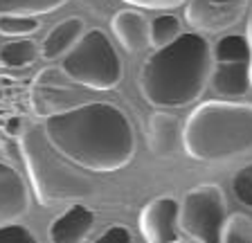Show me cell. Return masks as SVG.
I'll return each mask as SVG.
<instances>
[{
  "instance_id": "1",
  "label": "cell",
  "mask_w": 252,
  "mask_h": 243,
  "mask_svg": "<svg viewBox=\"0 0 252 243\" xmlns=\"http://www.w3.org/2000/svg\"><path fill=\"white\" fill-rule=\"evenodd\" d=\"M43 128L63 158L86 171H117L133 160L135 135L120 106L86 101L45 117Z\"/></svg>"
},
{
  "instance_id": "2",
  "label": "cell",
  "mask_w": 252,
  "mask_h": 243,
  "mask_svg": "<svg viewBox=\"0 0 252 243\" xmlns=\"http://www.w3.org/2000/svg\"><path fill=\"white\" fill-rule=\"evenodd\" d=\"M212 68L210 41L200 32H183L142 63L140 92L156 108H183L203 95Z\"/></svg>"
},
{
  "instance_id": "3",
  "label": "cell",
  "mask_w": 252,
  "mask_h": 243,
  "mask_svg": "<svg viewBox=\"0 0 252 243\" xmlns=\"http://www.w3.org/2000/svg\"><path fill=\"white\" fill-rule=\"evenodd\" d=\"M183 149L200 162L252 151V106L216 99L200 104L183 124Z\"/></svg>"
},
{
  "instance_id": "4",
  "label": "cell",
  "mask_w": 252,
  "mask_h": 243,
  "mask_svg": "<svg viewBox=\"0 0 252 243\" xmlns=\"http://www.w3.org/2000/svg\"><path fill=\"white\" fill-rule=\"evenodd\" d=\"M21 151L30 171L32 187L43 205L77 201L90 196L94 185L81 171H77L68 158H63L47 140L43 122L27 124L21 138Z\"/></svg>"
},
{
  "instance_id": "5",
  "label": "cell",
  "mask_w": 252,
  "mask_h": 243,
  "mask_svg": "<svg viewBox=\"0 0 252 243\" xmlns=\"http://www.w3.org/2000/svg\"><path fill=\"white\" fill-rule=\"evenodd\" d=\"M61 70L72 84L93 90H110L124 77L122 57L104 30H86L72 50L61 59Z\"/></svg>"
},
{
  "instance_id": "6",
  "label": "cell",
  "mask_w": 252,
  "mask_h": 243,
  "mask_svg": "<svg viewBox=\"0 0 252 243\" xmlns=\"http://www.w3.org/2000/svg\"><path fill=\"white\" fill-rule=\"evenodd\" d=\"M227 223V201L219 185L189 189L180 205V232L196 243H223Z\"/></svg>"
},
{
  "instance_id": "7",
  "label": "cell",
  "mask_w": 252,
  "mask_h": 243,
  "mask_svg": "<svg viewBox=\"0 0 252 243\" xmlns=\"http://www.w3.org/2000/svg\"><path fill=\"white\" fill-rule=\"evenodd\" d=\"M140 232L147 243L180 241V203L173 196H158L140 212Z\"/></svg>"
},
{
  "instance_id": "8",
  "label": "cell",
  "mask_w": 252,
  "mask_h": 243,
  "mask_svg": "<svg viewBox=\"0 0 252 243\" xmlns=\"http://www.w3.org/2000/svg\"><path fill=\"white\" fill-rule=\"evenodd\" d=\"M248 0H187V23L196 32H225L246 14Z\"/></svg>"
},
{
  "instance_id": "9",
  "label": "cell",
  "mask_w": 252,
  "mask_h": 243,
  "mask_svg": "<svg viewBox=\"0 0 252 243\" xmlns=\"http://www.w3.org/2000/svg\"><path fill=\"white\" fill-rule=\"evenodd\" d=\"M30 210V189L18 171L0 162V225L18 223Z\"/></svg>"
},
{
  "instance_id": "10",
  "label": "cell",
  "mask_w": 252,
  "mask_h": 243,
  "mask_svg": "<svg viewBox=\"0 0 252 243\" xmlns=\"http://www.w3.org/2000/svg\"><path fill=\"white\" fill-rule=\"evenodd\" d=\"M94 225V212L81 203H72L47 227L50 243H84Z\"/></svg>"
},
{
  "instance_id": "11",
  "label": "cell",
  "mask_w": 252,
  "mask_h": 243,
  "mask_svg": "<svg viewBox=\"0 0 252 243\" xmlns=\"http://www.w3.org/2000/svg\"><path fill=\"white\" fill-rule=\"evenodd\" d=\"M149 147L158 158L178 153L183 147V126L178 117L164 111L153 113L149 120Z\"/></svg>"
},
{
  "instance_id": "12",
  "label": "cell",
  "mask_w": 252,
  "mask_h": 243,
  "mask_svg": "<svg viewBox=\"0 0 252 243\" xmlns=\"http://www.w3.org/2000/svg\"><path fill=\"white\" fill-rule=\"evenodd\" d=\"M113 34L126 52H140L151 45L149 21L140 9H122L113 18Z\"/></svg>"
},
{
  "instance_id": "13",
  "label": "cell",
  "mask_w": 252,
  "mask_h": 243,
  "mask_svg": "<svg viewBox=\"0 0 252 243\" xmlns=\"http://www.w3.org/2000/svg\"><path fill=\"white\" fill-rule=\"evenodd\" d=\"M84 32H86V23H84V18H79V16L65 18V21L57 23V25L47 32V36L43 38L41 45H38V48H41V57L45 59V61L63 59L77 45V41L84 36Z\"/></svg>"
},
{
  "instance_id": "14",
  "label": "cell",
  "mask_w": 252,
  "mask_h": 243,
  "mask_svg": "<svg viewBox=\"0 0 252 243\" xmlns=\"http://www.w3.org/2000/svg\"><path fill=\"white\" fill-rule=\"evenodd\" d=\"M212 88L223 97H243L252 90V63H214Z\"/></svg>"
},
{
  "instance_id": "15",
  "label": "cell",
  "mask_w": 252,
  "mask_h": 243,
  "mask_svg": "<svg viewBox=\"0 0 252 243\" xmlns=\"http://www.w3.org/2000/svg\"><path fill=\"white\" fill-rule=\"evenodd\" d=\"M214 63H252V45L246 34H225L212 48Z\"/></svg>"
},
{
  "instance_id": "16",
  "label": "cell",
  "mask_w": 252,
  "mask_h": 243,
  "mask_svg": "<svg viewBox=\"0 0 252 243\" xmlns=\"http://www.w3.org/2000/svg\"><path fill=\"white\" fill-rule=\"evenodd\" d=\"M41 57V48L30 38H16L0 48V65L11 70L27 68Z\"/></svg>"
},
{
  "instance_id": "17",
  "label": "cell",
  "mask_w": 252,
  "mask_h": 243,
  "mask_svg": "<svg viewBox=\"0 0 252 243\" xmlns=\"http://www.w3.org/2000/svg\"><path fill=\"white\" fill-rule=\"evenodd\" d=\"M68 0H0V16H41L59 9Z\"/></svg>"
},
{
  "instance_id": "18",
  "label": "cell",
  "mask_w": 252,
  "mask_h": 243,
  "mask_svg": "<svg viewBox=\"0 0 252 243\" xmlns=\"http://www.w3.org/2000/svg\"><path fill=\"white\" fill-rule=\"evenodd\" d=\"M183 34L180 27V18H176L173 14H160L149 23V36H151V48H164L169 43H173L176 38Z\"/></svg>"
},
{
  "instance_id": "19",
  "label": "cell",
  "mask_w": 252,
  "mask_h": 243,
  "mask_svg": "<svg viewBox=\"0 0 252 243\" xmlns=\"http://www.w3.org/2000/svg\"><path fill=\"white\" fill-rule=\"evenodd\" d=\"M41 27V21L36 16H0V34L11 38H27Z\"/></svg>"
},
{
  "instance_id": "20",
  "label": "cell",
  "mask_w": 252,
  "mask_h": 243,
  "mask_svg": "<svg viewBox=\"0 0 252 243\" xmlns=\"http://www.w3.org/2000/svg\"><path fill=\"white\" fill-rule=\"evenodd\" d=\"M223 243H252V221L243 214L227 216L223 230Z\"/></svg>"
},
{
  "instance_id": "21",
  "label": "cell",
  "mask_w": 252,
  "mask_h": 243,
  "mask_svg": "<svg viewBox=\"0 0 252 243\" xmlns=\"http://www.w3.org/2000/svg\"><path fill=\"white\" fill-rule=\"evenodd\" d=\"M232 191L246 207H252V164L236 171L232 180Z\"/></svg>"
},
{
  "instance_id": "22",
  "label": "cell",
  "mask_w": 252,
  "mask_h": 243,
  "mask_svg": "<svg viewBox=\"0 0 252 243\" xmlns=\"http://www.w3.org/2000/svg\"><path fill=\"white\" fill-rule=\"evenodd\" d=\"M0 243H41L30 227L21 223H7L0 225Z\"/></svg>"
},
{
  "instance_id": "23",
  "label": "cell",
  "mask_w": 252,
  "mask_h": 243,
  "mask_svg": "<svg viewBox=\"0 0 252 243\" xmlns=\"http://www.w3.org/2000/svg\"><path fill=\"white\" fill-rule=\"evenodd\" d=\"M93 243H133V234H131V230H128L126 225L115 223V225L106 227L104 232L94 239Z\"/></svg>"
},
{
  "instance_id": "24",
  "label": "cell",
  "mask_w": 252,
  "mask_h": 243,
  "mask_svg": "<svg viewBox=\"0 0 252 243\" xmlns=\"http://www.w3.org/2000/svg\"><path fill=\"white\" fill-rule=\"evenodd\" d=\"M133 7H142V9H173V7H180L187 0H124Z\"/></svg>"
},
{
  "instance_id": "25",
  "label": "cell",
  "mask_w": 252,
  "mask_h": 243,
  "mask_svg": "<svg viewBox=\"0 0 252 243\" xmlns=\"http://www.w3.org/2000/svg\"><path fill=\"white\" fill-rule=\"evenodd\" d=\"M27 128V120L25 117H9L5 124V133L9 135V138H23V133H25Z\"/></svg>"
},
{
  "instance_id": "26",
  "label": "cell",
  "mask_w": 252,
  "mask_h": 243,
  "mask_svg": "<svg viewBox=\"0 0 252 243\" xmlns=\"http://www.w3.org/2000/svg\"><path fill=\"white\" fill-rule=\"evenodd\" d=\"M248 41H250V45H252V14H250V18H248Z\"/></svg>"
},
{
  "instance_id": "27",
  "label": "cell",
  "mask_w": 252,
  "mask_h": 243,
  "mask_svg": "<svg viewBox=\"0 0 252 243\" xmlns=\"http://www.w3.org/2000/svg\"><path fill=\"white\" fill-rule=\"evenodd\" d=\"M178 243H196V241H191V239H187V241H183V239H180Z\"/></svg>"
}]
</instances>
